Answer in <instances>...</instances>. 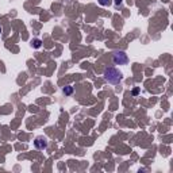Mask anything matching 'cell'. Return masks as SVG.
<instances>
[{"instance_id":"3957f363","label":"cell","mask_w":173,"mask_h":173,"mask_svg":"<svg viewBox=\"0 0 173 173\" xmlns=\"http://www.w3.org/2000/svg\"><path fill=\"white\" fill-rule=\"evenodd\" d=\"M49 145V142H47V138L43 137V135H38L35 139H34V146H35V149H38V150H45L46 147Z\"/></svg>"},{"instance_id":"6da1fadb","label":"cell","mask_w":173,"mask_h":173,"mask_svg":"<svg viewBox=\"0 0 173 173\" xmlns=\"http://www.w3.org/2000/svg\"><path fill=\"white\" fill-rule=\"evenodd\" d=\"M104 80H106L108 84H114V85H116V84H119L120 81L123 80V73L119 70V69H116V68H106L104 69Z\"/></svg>"},{"instance_id":"277c9868","label":"cell","mask_w":173,"mask_h":173,"mask_svg":"<svg viewBox=\"0 0 173 173\" xmlns=\"http://www.w3.org/2000/svg\"><path fill=\"white\" fill-rule=\"evenodd\" d=\"M31 45H33V47H34V49H39V47L42 46V42H41V39L35 38V39H33V42H31Z\"/></svg>"},{"instance_id":"7a4b0ae2","label":"cell","mask_w":173,"mask_h":173,"mask_svg":"<svg viewBox=\"0 0 173 173\" xmlns=\"http://www.w3.org/2000/svg\"><path fill=\"white\" fill-rule=\"evenodd\" d=\"M112 61L116 65H126L128 62V57L123 50H116L112 53Z\"/></svg>"},{"instance_id":"ba28073f","label":"cell","mask_w":173,"mask_h":173,"mask_svg":"<svg viewBox=\"0 0 173 173\" xmlns=\"http://www.w3.org/2000/svg\"><path fill=\"white\" fill-rule=\"evenodd\" d=\"M3 33V27H1V26H0V34Z\"/></svg>"},{"instance_id":"52a82bcc","label":"cell","mask_w":173,"mask_h":173,"mask_svg":"<svg viewBox=\"0 0 173 173\" xmlns=\"http://www.w3.org/2000/svg\"><path fill=\"white\" fill-rule=\"evenodd\" d=\"M112 3H114V4H115V6H116V7H119V6H122L123 0H114Z\"/></svg>"},{"instance_id":"8992f818","label":"cell","mask_w":173,"mask_h":173,"mask_svg":"<svg viewBox=\"0 0 173 173\" xmlns=\"http://www.w3.org/2000/svg\"><path fill=\"white\" fill-rule=\"evenodd\" d=\"M97 3H99L101 7H108L112 3V0H97Z\"/></svg>"},{"instance_id":"5b68a950","label":"cell","mask_w":173,"mask_h":173,"mask_svg":"<svg viewBox=\"0 0 173 173\" xmlns=\"http://www.w3.org/2000/svg\"><path fill=\"white\" fill-rule=\"evenodd\" d=\"M62 92H64V93H65L66 96L72 95V93H73V87H70V85H68V87H65V88L62 89Z\"/></svg>"}]
</instances>
